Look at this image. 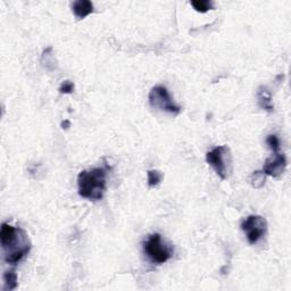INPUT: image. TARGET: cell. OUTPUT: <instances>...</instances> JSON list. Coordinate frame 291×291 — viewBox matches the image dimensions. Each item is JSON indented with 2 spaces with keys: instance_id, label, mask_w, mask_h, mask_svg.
I'll list each match as a JSON object with an SVG mask.
<instances>
[{
  "instance_id": "3957f363",
  "label": "cell",
  "mask_w": 291,
  "mask_h": 291,
  "mask_svg": "<svg viewBox=\"0 0 291 291\" xmlns=\"http://www.w3.org/2000/svg\"><path fill=\"white\" fill-rule=\"evenodd\" d=\"M206 162L222 180H228L232 172V155L228 146H219L206 154Z\"/></svg>"
},
{
  "instance_id": "30bf717a",
  "label": "cell",
  "mask_w": 291,
  "mask_h": 291,
  "mask_svg": "<svg viewBox=\"0 0 291 291\" xmlns=\"http://www.w3.org/2000/svg\"><path fill=\"white\" fill-rule=\"evenodd\" d=\"M265 181H266V175L264 174L263 171H256L248 177L249 184L255 189L263 188Z\"/></svg>"
},
{
  "instance_id": "52a82bcc",
  "label": "cell",
  "mask_w": 291,
  "mask_h": 291,
  "mask_svg": "<svg viewBox=\"0 0 291 291\" xmlns=\"http://www.w3.org/2000/svg\"><path fill=\"white\" fill-rule=\"evenodd\" d=\"M286 167V158L283 154L274 153L271 157L265 160L262 171L265 175H270L273 177L280 176L284 172Z\"/></svg>"
},
{
  "instance_id": "6da1fadb",
  "label": "cell",
  "mask_w": 291,
  "mask_h": 291,
  "mask_svg": "<svg viewBox=\"0 0 291 291\" xmlns=\"http://www.w3.org/2000/svg\"><path fill=\"white\" fill-rule=\"evenodd\" d=\"M0 245H2L3 255L5 262L15 265L21 262L30 250H31V240L28 233L21 228H15L8 223H3L0 230Z\"/></svg>"
},
{
  "instance_id": "2e32d148",
  "label": "cell",
  "mask_w": 291,
  "mask_h": 291,
  "mask_svg": "<svg viewBox=\"0 0 291 291\" xmlns=\"http://www.w3.org/2000/svg\"><path fill=\"white\" fill-rule=\"evenodd\" d=\"M69 127H71V123H69V121H64V122L62 123L63 130H67Z\"/></svg>"
},
{
  "instance_id": "9c48e42d",
  "label": "cell",
  "mask_w": 291,
  "mask_h": 291,
  "mask_svg": "<svg viewBox=\"0 0 291 291\" xmlns=\"http://www.w3.org/2000/svg\"><path fill=\"white\" fill-rule=\"evenodd\" d=\"M257 99H258V104L260 108L263 110L267 111V112H273L274 110V106L272 104V95L265 86H259L257 90Z\"/></svg>"
},
{
  "instance_id": "8fae6325",
  "label": "cell",
  "mask_w": 291,
  "mask_h": 291,
  "mask_svg": "<svg viewBox=\"0 0 291 291\" xmlns=\"http://www.w3.org/2000/svg\"><path fill=\"white\" fill-rule=\"evenodd\" d=\"M4 290L12 291L17 288V274L15 271H7L4 273Z\"/></svg>"
},
{
  "instance_id": "277c9868",
  "label": "cell",
  "mask_w": 291,
  "mask_h": 291,
  "mask_svg": "<svg viewBox=\"0 0 291 291\" xmlns=\"http://www.w3.org/2000/svg\"><path fill=\"white\" fill-rule=\"evenodd\" d=\"M143 253L151 263L164 264L173 256V249L164 244L159 233H154L143 242Z\"/></svg>"
},
{
  "instance_id": "9a60e30c",
  "label": "cell",
  "mask_w": 291,
  "mask_h": 291,
  "mask_svg": "<svg viewBox=\"0 0 291 291\" xmlns=\"http://www.w3.org/2000/svg\"><path fill=\"white\" fill-rule=\"evenodd\" d=\"M75 89V85L73 83L72 81H64L62 84L59 86V92L62 94H69L72 93L73 91Z\"/></svg>"
},
{
  "instance_id": "5bb4252c",
  "label": "cell",
  "mask_w": 291,
  "mask_h": 291,
  "mask_svg": "<svg viewBox=\"0 0 291 291\" xmlns=\"http://www.w3.org/2000/svg\"><path fill=\"white\" fill-rule=\"evenodd\" d=\"M266 143L268 145V147L274 151V153H277L280 149V140L279 138H277L275 134H271V136H268L266 138Z\"/></svg>"
},
{
  "instance_id": "5b68a950",
  "label": "cell",
  "mask_w": 291,
  "mask_h": 291,
  "mask_svg": "<svg viewBox=\"0 0 291 291\" xmlns=\"http://www.w3.org/2000/svg\"><path fill=\"white\" fill-rule=\"evenodd\" d=\"M148 101L150 106L156 110L171 113V114H180L182 108L174 103L169 94L168 90L163 85H156L150 90L148 94Z\"/></svg>"
},
{
  "instance_id": "4fadbf2b",
  "label": "cell",
  "mask_w": 291,
  "mask_h": 291,
  "mask_svg": "<svg viewBox=\"0 0 291 291\" xmlns=\"http://www.w3.org/2000/svg\"><path fill=\"white\" fill-rule=\"evenodd\" d=\"M147 176H148V185L150 188L158 185L163 180V173L157 169H150L147 172Z\"/></svg>"
},
{
  "instance_id": "ba28073f",
  "label": "cell",
  "mask_w": 291,
  "mask_h": 291,
  "mask_svg": "<svg viewBox=\"0 0 291 291\" xmlns=\"http://www.w3.org/2000/svg\"><path fill=\"white\" fill-rule=\"evenodd\" d=\"M72 12L77 20H83L93 12V4L89 0H76L72 4Z\"/></svg>"
},
{
  "instance_id": "7c38bea8",
  "label": "cell",
  "mask_w": 291,
  "mask_h": 291,
  "mask_svg": "<svg viewBox=\"0 0 291 291\" xmlns=\"http://www.w3.org/2000/svg\"><path fill=\"white\" fill-rule=\"evenodd\" d=\"M191 6L198 13H207L208 11L214 10L213 3L210 0H193V2H191Z\"/></svg>"
},
{
  "instance_id": "8992f818",
  "label": "cell",
  "mask_w": 291,
  "mask_h": 291,
  "mask_svg": "<svg viewBox=\"0 0 291 291\" xmlns=\"http://www.w3.org/2000/svg\"><path fill=\"white\" fill-rule=\"evenodd\" d=\"M241 230L245 232L250 245H256L267 231V222L259 215H250L242 221Z\"/></svg>"
},
{
  "instance_id": "7a4b0ae2",
  "label": "cell",
  "mask_w": 291,
  "mask_h": 291,
  "mask_svg": "<svg viewBox=\"0 0 291 291\" xmlns=\"http://www.w3.org/2000/svg\"><path fill=\"white\" fill-rule=\"evenodd\" d=\"M106 176L107 172L103 167L80 172L77 176V190L80 196L93 202L101 201L107 188Z\"/></svg>"
}]
</instances>
